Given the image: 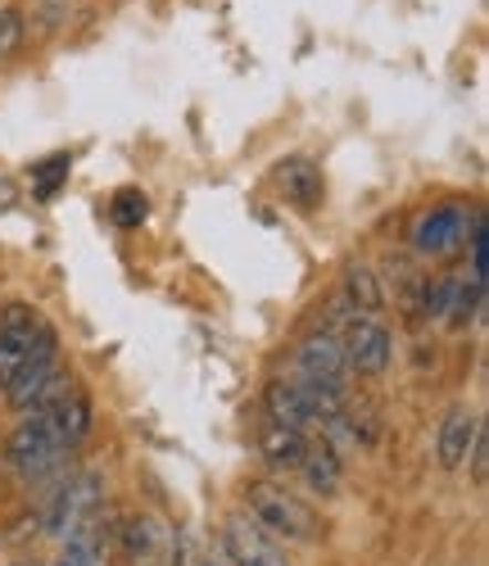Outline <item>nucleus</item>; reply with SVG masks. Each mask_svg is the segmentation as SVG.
I'll return each instance as SVG.
<instances>
[{"instance_id": "nucleus-1", "label": "nucleus", "mask_w": 489, "mask_h": 566, "mask_svg": "<svg viewBox=\"0 0 489 566\" xmlns=\"http://www.w3.org/2000/svg\"><path fill=\"white\" fill-rule=\"evenodd\" d=\"M245 494H250V516H254V522L268 535H281V539H318V516L295 494H285L272 481H254Z\"/></svg>"}, {"instance_id": "nucleus-2", "label": "nucleus", "mask_w": 489, "mask_h": 566, "mask_svg": "<svg viewBox=\"0 0 489 566\" xmlns=\"http://www.w3.org/2000/svg\"><path fill=\"white\" fill-rule=\"evenodd\" d=\"M476 209H462V205H439V209H430V213H422L417 218V227H413V245H417V254H454V250H462L467 245V235H471V227H476Z\"/></svg>"}, {"instance_id": "nucleus-3", "label": "nucleus", "mask_w": 489, "mask_h": 566, "mask_svg": "<svg viewBox=\"0 0 489 566\" xmlns=\"http://www.w3.org/2000/svg\"><path fill=\"white\" fill-rule=\"evenodd\" d=\"M60 444H55V436H51V421H45V412L37 408V412H28V421H19V431L10 436V444H6V458H10V467H19V471H28V476H45L55 462H60Z\"/></svg>"}, {"instance_id": "nucleus-4", "label": "nucleus", "mask_w": 489, "mask_h": 566, "mask_svg": "<svg viewBox=\"0 0 489 566\" xmlns=\"http://www.w3.org/2000/svg\"><path fill=\"white\" fill-rule=\"evenodd\" d=\"M222 548H227L231 566H290L281 544L245 512H236V516L222 522Z\"/></svg>"}, {"instance_id": "nucleus-5", "label": "nucleus", "mask_w": 489, "mask_h": 566, "mask_svg": "<svg viewBox=\"0 0 489 566\" xmlns=\"http://www.w3.org/2000/svg\"><path fill=\"white\" fill-rule=\"evenodd\" d=\"M340 349H345V358H350L354 371H385L389 367V354H395V340H389V332H385L381 322L354 317L345 340H340Z\"/></svg>"}, {"instance_id": "nucleus-6", "label": "nucleus", "mask_w": 489, "mask_h": 566, "mask_svg": "<svg viewBox=\"0 0 489 566\" xmlns=\"http://www.w3.org/2000/svg\"><path fill=\"white\" fill-rule=\"evenodd\" d=\"M295 363H300V376H309V381H326V386H345V376H350V358H345V349H340V340L331 332L309 336L300 345Z\"/></svg>"}, {"instance_id": "nucleus-7", "label": "nucleus", "mask_w": 489, "mask_h": 566, "mask_svg": "<svg viewBox=\"0 0 489 566\" xmlns=\"http://www.w3.org/2000/svg\"><path fill=\"white\" fill-rule=\"evenodd\" d=\"M476 436H480V417H476L471 408L454 403V408L445 412V421H439V440H435V449H439V467L458 471V467L471 458Z\"/></svg>"}, {"instance_id": "nucleus-8", "label": "nucleus", "mask_w": 489, "mask_h": 566, "mask_svg": "<svg viewBox=\"0 0 489 566\" xmlns=\"http://www.w3.org/2000/svg\"><path fill=\"white\" fill-rule=\"evenodd\" d=\"M277 186H281V196L295 205V209H318L322 196H326V181H322V168L304 155H290L277 164Z\"/></svg>"}, {"instance_id": "nucleus-9", "label": "nucleus", "mask_w": 489, "mask_h": 566, "mask_svg": "<svg viewBox=\"0 0 489 566\" xmlns=\"http://www.w3.org/2000/svg\"><path fill=\"white\" fill-rule=\"evenodd\" d=\"M41 412H45V421H51V436H55L60 449H73L91 431V399L77 395V390L60 395L55 403H45Z\"/></svg>"}, {"instance_id": "nucleus-10", "label": "nucleus", "mask_w": 489, "mask_h": 566, "mask_svg": "<svg viewBox=\"0 0 489 566\" xmlns=\"http://www.w3.org/2000/svg\"><path fill=\"white\" fill-rule=\"evenodd\" d=\"M259 449L272 467H285V471H300L304 453H309V436L300 427H290V421H263V436H259Z\"/></svg>"}, {"instance_id": "nucleus-11", "label": "nucleus", "mask_w": 489, "mask_h": 566, "mask_svg": "<svg viewBox=\"0 0 489 566\" xmlns=\"http://www.w3.org/2000/svg\"><path fill=\"white\" fill-rule=\"evenodd\" d=\"M268 412H272V421H290V427H309V421H322L318 412H313V403H309V395L295 386V381H272L268 386Z\"/></svg>"}, {"instance_id": "nucleus-12", "label": "nucleus", "mask_w": 489, "mask_h": 566, "mask_svg": "<svg viewBox=\"0 0 489 566\" xmlns=\"http://www.w3.org/2000/svg\"><path fill=\"white\" fill-rule=\"evenodd\" d=\"M300 471H304V481H309L313 490H322V494H331V490L340 485V458H335L331 444H309Z\"/></svg>"}, {"instance_id": "nucleus-13", "label": "nucleus", "mask_w": 489, "mask_h": 566, "mask_svg": "<svg viewBox=\"0 0 489 566\" xmlns=\"http://www.w3.org/2000/svg\"><path fill=\"white\" fill-rule=\"evenodd\" d=\"M345 300H350L354 313H376L381 308V286H376V272L372 268L354 263L345 272Z\"/></svg>"}, {"instance_id": "nucleus-14", "label": "nucleus", "mask_w": 489, "mask_h": 566, "mask_svg": "<svg viewBox=\"0 0 489 566\" xmlns=\"http://www.w3.org/2000/svg\"><path fill=\"white\" fill-rule=\"evenodd\" d=\"M145 213H150V200H145L141 191H118L114 205H110V218H114L118 227H141Z\"/></svg>"}, {"instance_id": "nucleus-15", "label": "nucleus", "mask_w": 489, "mask_h": 566, "mask_svg": "<svg viewBox=\"0 0 489 566\" xmlns=\"http://www.w3.org/2000/svg\"><path fill=\"white\" fill-rule=\"evenodd\" d=\"M454 291H458V276H439L435 286H426L422 313H426V317H439V313H449V304H454Z\"/></svg>"}, {"instance_id": "nucleus-16", "label": "nucleus", "mask_w": 489, "mask_h": 566, "mask_svg": "<svg viewBox=\"0 0 489 566\" xmlns=\"http://www.w3.org/2000/svg\"><path fill=\"white\" fill-rule=\"evenodd\" d=\"M23 32H28V23H23V14L14 6L0 10V55H14L23 45Z\"/></svg>"}, {"instance_id": "nucleus-17", "label": "nucleus", "mask_w": 489, "mask_h": 566, "mask_svg": "<svg viewBox=\"0 0 489 566\" xmlns=\"http://www.w3.org/2000/svg\"><path fill=\"white\" fill-rule=\"evenodd\" d=\"M69 177V155H55V159H45L41 168H37V196L41 200H51L55 196V186Z\"/></svg>"}, {"instance_id": "nucleus-18", "label": "nucleus", "mask_w": 489, "mask_h": 566, "mask_svg": "<svg viewBox=\"0 0 489 566\" xmlns=\"http://www.w3.org/2000/svg\"><path fill=\"white\" fill-rule=\"evenodd\" d=\"M485 467H489V440H485V431H480L476 444H471V471H476L480 485H485Z\"/></svg>"}, {"instance_id": "nucleus-19", "label": "nucleus", "mask_w": 489, "mask_h": 566, "mask_svg": "<svg viewBox=\"0 0 489 566\" xmlns=\"http://www.w3.org/2000/svg\"><path fill=\"white\" fill-rule=\"evenodd\" d=\"M127 548H132V553H145V548H150V526H145V522H132V526H127Z\"/></svg>"}, {"instance_id": "nucleus-20", "label": "nucleus", "mask_w": 489, "mask_h": 566, "mask_svg": "<svg viewBox=\"0 0 489 566\" xmlns=\"http://www.w3.org/2000/svg\"><path fill=\"white\" fill-rule=\"evenodd\" d=\"M10 205H19V186H14V177H0V213Z\"/></svg>"}, {"instance_id": "nucleus-21", "label": "nucleus", "mask_w": 489, "mask_h": 566, "mask_svg": "<svg viewBox=\"0 0 489 566\" xmlns=\"http://www.w3.org/2000/svg\"><path fill=\"white\" fill-rule=\"evenodd\" d=\"M200 566H222V562H200Z\"/></svg>"}, {"instance_id": "nucleus-22", "label": "nucleus", "mask_w": 489, "mask_h": 566, "mask_svg": "<svg viewBox=\"0 0 489 566\" xmlns=\"http://www.w3.org/2000/svg\"><path fill=\"white\" fill-rule=\"evenodd\" d=\"M51 6H69V0H51Z\"/></svg>"}, {"instance_id": "nucleus-23", "label": "nucleus", "mask_w": 489, "mask_h": 566, "mask_svg": "<svg viewBox=\"0 0 489 566\" xmlns=\"http://www.w3.org/2000/svg\"><path fill=\"white\" fill-rule=\"evenodd\" d=\"M19 566H28V562H19Z\"/></svg>"}]
</instances>
